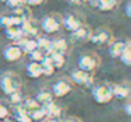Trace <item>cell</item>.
<instances>
[{
	"instance_id": "obj_16",
	"label": "cell",
	"mask_w": 131,
	"mask_h": 122,
	"mask_svg": "<svg viewBox=\"0 0 131 122\" xmlns=\"http://www.w3.org/2000/svg\"><path fill=\"white\" fill-rule=\"evenodd\" d=\"M42 109H44L46 117L60 118V116H62V109H60V107L57 105L54 102H50V103L44 104V105H42Z\"/></svg>"
},
{
	"instance_id": "obj_6",
	"label": "cell",
	"mask_w": 131,
	"mask_h": 122,
	"mask_svg": "<svg viewBox=\"0 0 131 122\" xmlns=\"http://www.w3.org/2000/svg\"><path fill=\"white\" fill-rule=\"evenodd\" d=\"M71 81L77 85H84L86 87H90L94 82V77L90 72H85L81 70H76L71 75Z\"/></svg>"
},
{
	"instance_id": "obj_22",
	"label": "cell",
	"mask_w": 131,
	"mask_h": 122,
	"mask_svg": "<svg viewBox=\"0 0 131 122\" xmlns=\"http://www.w3.org/2000/svg\"><path fill=\"white\" fill-rule=\"evenodd\" d=\"M35 100H36L40 105H44V104H46V103L53 102V94H51L49 90H41V91L37 94V96H36Z\"/></svg>"
},
{
	"instance_id": "obj_30",
	"label": "cell",
	"mask_w": 131,
	"mask_h": 122,
	"mask_svg": "<svg viewBox=\"0 0 131 122\" xmlns=\"http://www.w3.org/2000/svg\"><path fill=\"white\" fill-rule=\"evenodd\" d=\"M5 4L14 10V9L25 5V0H8V2H5Z\"/></svg>"
},
{
	"instance_id": "obj_27",
	"label": "cell",
	"mask_w": 131,
	"mask_h": 122,
	"mask_svg": "<svg viewBox=\"0 0 131 122\" xmlns=\"http://www.w3.org/2000/svg\"><path fill=\"white\" fill-rule=\"evenodd\" d=\"M45 117H46V116H45V112H44V109H42V105H41L37 110H35L34 113L30 114V118H31L32 121H42Z\"/></svg>"
},
{
	"instance_id": "obj_7",
	"label": "cell",
	"mask_w": 131,
	"mask_h": 122,
	"mask_svg": "<svg viewBox=\"0 0 131 122\" xmlns=\"http://www.w3.org/2000/svg\"><path fill=\"white\" fill-rule=\"evenodd\" d=\"M12 16L14 17L16 25H17V26H21L23 22H26V21H28V19L32 18V12H31V8L25 4V5H22V7L14 9Z\"/></svg>"
},
{
	"instance_id": "obj_13",
	"label": "cell",
	"mask_w": 131,
	"mask_h": 122,
	"mask_svg": "<svg viewBox=\"0 0 131 122\" xmlns=\"http://www.w3.org/2000/svg\"><path fill=\"white\" fill-rule=\"evenodd\" d=\"M21 30H22V32L26 37L36 36L39 34V25L35 19L31 18V19H28V21H26L21 25Z\"/></svg>"
},
{
	"instance_id": "obj_5",
	"label": "cell",
	"mask_w": 131,
	"mask_h": 122,
	"mask_svg": "<svg viewBox=\"0 0 131 122\" xmlns=\"http://www.w3.org/2000/svg\"><path fill=\"white\" fill-rule=\"evenodd\" d=\"M93 98L96 103L99 104H105L109 103L113 98V93H112V86L109 85H99L96 87H94L93 90Z\"/></svg>"
},
{
	"instance_id": "obj_10",
	"label": "cell",
	"mask_w": 131,
	"mask_h": 122,
	"mask_svg": "<svg viewBox=\"0 0 131 122\" xmlns=\"http://www.w3.org/2000/svg\"><path fill=\"white\" fill-rule=\"evenodd\" d=\"M21 57H22V50L16 44L8 45L3 50V58L7 60V62H16V60H18Z\"/></svg>"
},
{
	"instance_id": "obj_17",
	"label": "cell",
	"mask_w": 131,
	"mask_h": 122,
	"mask_svg": "<svg viewBox=\"0 0 131 122\" xmlns=\"http://www.w3.org/2000/svg\"><path fill=\"white\" fill-rule=\"evenodd\" d=\"M119 3V0H95L94 5L102 12H111L113 10Z\"/></svg>"
},
{
	"instance_id": "obj_40",
	"label": "cell",
	"mask_w": 131,
	"mask_h": 122,
	"mask_svg": "<svg viewBox=\"0 0 131 122\" xmlns=\"http://www.w3.org/2000/svg\"><path fill=\"white\" fill-rule=\"evenodd\" d=\"M0 2H4L5 3V2H8V0H0Z\"/></svg>"
},
{
	"instance_id": "obj_12",
	"label": "cell",
	"mask_w": 131,
	"mask_h": 122,
	"mask_svg": "<svg viewBox=\"0 0 131 122\" xmlns=\"http://www.w3.org/2000/svg\"><path fill=\"white\" fill-rule=\"evenodd\" d=\"M130 42L127 40H113L109 44V55L112 58H119V55L122 54V51L125 50V48L128 45Z\"/></svg>"
},
{
	"instance_id": "obj_14",
	"label": "cell",
	"mask_w": 131,
	"mask_h": 122,
	"mask_svg": "<svg viewBox=\"0 0 131 122\" xmlns=\"http://www.w3.org/2000/svg\"><path fill=\"white\" fill-rule=\"evenodd\" d=\"M16 45H18L22 50V53L30 54L34 50L37 49V44H36V39H30V37H23L19 41L16 42Z\"/></svg>"
},
{
	"instance_id": "obj_19",
	"label": "cell",
	"mask_w": 131,
	"mask_h": 122,
	"mask_svg": "<svg viewBox=\"0 0 131 122\" xmlns=\"http://www.w3.org/2000/svg\"><path fill=\"white\" fill-rule=\"evenodd\" d=\"M90 35H91V30L86 25H82L80 28H77L75 32H72V36L79 41H88L90 39Z\"/></svg>"
},
{
	"instance_id": "obj_20",
	"label": "cell",
	"mask_w": 131,
	"mask_h": 122,
	"mask_svg": "<svg viewBox=\"0 0 131 122\" xmlns=\"http://www.w3.org/2000/svg\"><path fill=\"white\" fill-rule=\"evenodd\" d=\"M26 71H27V75H28L31 79H37V77H40V76L42 75L41 64H40V63H36V62H31V63L27 66Z\"/></svg>"
},
{
	"instance_id": "obj_23",
	"label": "cell",
	"mask_w": 131,
	"mask_h": 122,
	"mask_svg": "<svg viewBox=\"0 0 131 122\" xmlns=\"http://www.w3.org/2000/svg\"><path fill=\"white\" fill-rule=\"evenodd\" d=\"M22 107H23V109H25V112L30 116L31 113H34L35 110H37L41 105L35 100V99H27L26 102H23L22 103Z\"/></svg>"
},
{
	"instance_id": "obj_34",
	"label": "cell",
	"mask_w": 131,
	"mask_h": 122,
	"mask_svg": "<svg viewBox=\"0 0 131 122\" xmlns=\"http://www.w3.org/2000/svg\"><path fill=\"white\" fill-rule=\"evenodd\" d=\"M41 122H62L60 118H53V117H45Z\"/></svg>"
},
{
	"instance_id": "obj_28",
	"label": "cell",
	"mask_w": 131,
	"mask_h": 122,
	"mask_svg": "<svg viewBox=\"0 0 131 122\" xmlns=\"http://www.w3.org/2000/svg\"><path fill=\"white\" fill-rule=\"evenodd\" d=\"M44 57H45V54H44L42 51H40L39 49H36V50H34L32 53H30L31 60H32V62H36V63H40Z\"/></svg>"
},
{
	"instance_id": "obj_26",
	"label": "cell",
	"mask_w": 131,
	"mask_h": 122,
	"mask_svg": "<svg viewBox=\"0 0 131 122\" xmlns=\"http://www.w3.org/2000/svg\"><path fill=\"white\" fill-rule=\"evenodd\" d=\"M119 59H121V62L125 66H130L131 64V48H130V44L125 48V50L119 55Z\"/></svg>"
},
{
	"instance_id": "obj_25",
	"label": "cell",
	"mask_w": 131,
	"mask_h": 122,
	"mask_svg": "<svg viewBox=\"0 0 131 122\" xmlns=\"http://www.w3.org/2000/svg\"><path fill=\"white\" fill-rule=\"evenodd\" d=\"M0 26L7 28L9 26H17V25H16L14 17L12 14H2L0 16Z\"/></svg>"
},
{
	"instance_id": "obj_18",
	"label": "cell",
	"mask_w": 131,
	"mask_h": 122,
	"mask_svg": "<svg viewBox=\"0 0 131 122\" xmlns=\"http://www.w3.org/2000/svg\"><path fill=\"white\" fill-rule=\"evenodd\" d=\"M112 93H113V96H116L118 99H126L130 95V86L126 84L114 85L112 87Z\"/></svg>"
},
{
	"instance_id": "obj_4",
	"label": "cell",
	"mask_w": 131,
	"mask_h": 122,
	"mask_svg": "<svg viewBox=\"0 0 131 122\" xmlns=\"http://www.w3.org/2000/svg\"><path fill=\"white\" fill-rule=\"evenodd\" d=\"M89 40L93 44H98V45L111 44L113 41V34L107 27H99L95 31H91V35H90Z\"/></svg>"
},
{
	"instance_id": "obj_41",
	"label": "cell",
	"mask_w": 131,
	"mask_h": 122,
	"mask_svg": "<svg viewBox=\"0 0 131 122\" xmlns=\"http://www.w3.org/2000/svg\"><path fill=\"white\" fill-rule=\"evenodd\" d=\"M4 122H5V121H4Z\"/></svg>"
},
{
	"instance_id": "obj_1",
	"label": "cell",
	"mask_w": 131,
	"mask_h": 122,
	"mask_svg": "<svg viewBox=\"0 0 131 122\" xmlns=\"http://www.w3.org/2000/svg\"><path fill=\"white\" fill-rule=\"evenodd\" d=\"M21 85H22V81H21L19 76L14 72H7L0 79V87H2L3 93L7 95H10L16 91H19Z\"/></svg>"
},
{
	"instance_id": "obj_38",
	"label": "cell",
	"mask_w": 131,
	"mask_h": 122,
	"mask_svg": "<svg viewBox=\"0 0 131 122\" xmlns=\"http://www.w3.org/2000/svg\"><path fill=\"white\" fill-rule=\"evenodd\" d=\"M82 2H86V3H91V4L94 5V3H95V0H82Z\"/></svg>"
},
{
	"instance_id": "obj_24",
	"label": "cell",
	"mask_w": 131,
	"mask_h": 122,
	"mask_svg": "<svg viewBox=\"0 0 131 122\" xmlns=\"http://www.w3.org/2000/svg\"><path fill=\"white\" fill-rule=\"evenodd\" d=\"M36 44H37V49L40 51H42L44 54H48L49 50H50V44L51 41L44 36H40L39 39H36Z\"/></svg>"
},
{
	"instance_id": "obj_2",
	"label": "cell",
	"mask_w": 131,
	"mask_h": 122,
	"mask_svg": "<svg viewBox=\"0 0 131 122\" xmlns=\"http://www.w3.org/2000/svg\"><path fill=\"white\" fill-rule=\"evenodd\" d=\"M60 26H62V16L58 13H50V14L45 16L40 23V27L46 34L57 32L60 28Z\"/></svg>"
},
{
	"instance_id": "obj_29",
	"label": "cell",
	"mask_w": 131,
	"mask_h": 122,
	"mask_svg": "<svg viewBox=\"0 0 131 122\" xmlns=\"http://www.w3.org/2000/svg\"><path fill=\"white\" fill-rule=\"evenodd\" d=\"M9 100H10V103H13L14 105L21 104V103H22V93H21V90H19V91H16V93H13V94H10V95H9Z\"/></svg>"
},
{
	"instance_id": "obj_21",
	"label": "cell",
	"mask_w": 131,
	"mask_h": 122,
	"mask_svg": "<svg viewBox=\"0 0 131 122\" xmlns=\"http://www.w3.org/2000/svg\"><path fill=\"white\" fill-rule=\"evenodd\" d=\"M50 58V62L54 67V70H60L66 64V55L60 54H48Z\"/></svg>"
},
{
	"instance_id": "obj_15",
	"label": "cell",
	"mask_w": 131,
	"mask_h": 122,
	"mask_svg": "<svg viewBox=\"0 0 131 122\" xmlns=\"http://www.w3.org/2000/svg\"><path fill=\"white\" fill-rule=\"evenodd\" d=\"M4 35L7 39L9 40H13V41H19L21 39L26 37L21 30V26H9L7 28H4Z\"/></svg>"
},
{
	"instance_id": "obj_37",
	"label": "cell",
	"mask_w": 131,
	"mask_h": 122,
	"mask_svg": "<svg viewBox=\"0 0 131 122\" xmlns=\"http://www.w3.org/2000/svg\"><path fill=\"white\" fill-rule=\"evenodd\" d=\"M130 9H131V4L127 3V4H126V16H127V17H131V10H130Z\"/></svg>"
},
{
	"instance_id": "obj_9",
	"label": "cell",
	"mask_w": 131,
	"mask_h": 122,
	"mask_svg": "<svg viewBox=\"0 0 131 122\" xmlns=\"http://www.w3.org/2000/svg\"><path fill=\"white\" fill-rule=\"evenodd\" d=\"M84 23L81 22V19L77 17V16H73V14H67L62 17V26L70 31V32H75L77 28H80Z\"/></svg>"
},
{
	"instance_id": "obj_33",
	"label": "cell",
	"mask_w": 131,
	"mask_h": 122,
	"mask_svg": "<svg viewBox=\"0 0 131 122\" xmlns=\"http://www.w3.org/2000/svg\"><path fill=\"white\" fill-rule=\"evenodd\" d=\"M62 122H84L82 119H80L79 117H68V118H66L64 121Z\"/></svg>"
},
{
	"instance_id": "obj_39",
	"label": "cell",
	"mask_w": 131,
	"mask_h": 122,
	"mask_svg": "<svg viewBox=\"0 0 131 122\" xmlns=\"http://www.w3.org/2000/svg\"><path fill=\"white\" fill-rule=\"evenodd\" d=\"M5 122H16V121H13V119H8V121H5Z\"/></svg>"
},
{
	"instance_id": "obj_32",
	"label": "cell",
	"mask_w": 131,
	"mask_h": 122,
	"mask_svg": "<svg viewBox=\"0 0 131 122\" xmlns=\"http://www.w3.org/2000/svg\"><path fill=\"white\" fill-rule=\"evenodd\" d=\"M46 2V0H25V4L28 7H34V5H41Z\"/></svg>"
},
{
	"instance_id": "obj_31",
	"label": "cell",
	"mask_w": 131,
	"mask_h": 122,
	"mask_svg": "<svg viewBox=\"0 0 131 122\" xmlns=\"http://www.w3.org/2000/svg\"><path fill=\"white\" fill-rule=\"evenodd\" d=\"M8 114H9L8 108L5 105H3V104H0V119H7Z\"/></svg>"
},
{
	"instance_id": "obj_35",
	"label": "cell",
	"mask_w": 131,
	"mask_h": 122,
	"mask_svg": "<svg viewBox=\"0 0 131 122\" xmlns=\"http://www.w3.org/2000/svg\"><path fill=\"white\" fill-rule=\"evenodd\" d=\"M67 3L71 5H80L82 3V0H67Z\"/></svg>"
},
{
	"instance_id": "obj_3",
	"label": "cell",
	"mask_w": 131,
	"mask_h": 122,
	"mask_svg": "<svg viewBox=\"0 0 131 122\" xmlns=\"http://www.w3.org/2000/svg\"><path fill=\"white\" fill-rule=\"evenodd\" d=\"M99 63H100V59L96 54L86 53V54H82L79 58V70L91 73L99 66Z\"/></svg>"
},
{
	"instance_id": "obj_36",
	"label": "cell",
	"mask_w": 131,
	"mask_h": 122,
	"mask_svg": "<svg viewBox=\"0 0 131 122\" xmlns=\"http://www.w3.org/2000/svg\"><path fill=\"white\" fill-rule=\"evenodd\" d=\"M125 112H126L127 116H131V104H130V103H127V104L125 105Z\"/></svg>"
},
{
	"instance_id": "obj_8",
	"label": "cell",
	"mask_w": 131,
	"mask_h": 122,
	"mask_svg": "<svg viewBox=\"0 0 131 122\" xmlns=\"http://www.w3.org/2000/svg\"><path fill=\"white\" fill-rule=\"evenodd\" d=\"M70 50V44L66 39H57L53 40L50 44V50L48 54H60V55H66Z\"/></svg>"
},
{
	"instance_id": "obj_11",
	"label": "cell",
	"mask_w": 131,
	"mask_h": 122,
	"mask_svg": "<svg viewBox=\"0 0 131 122\" xmlns=\"http://www.w3.org/2000/svg\"><path fill=\"white\" fill-rule=\"evenodd\" d=\"M71 89H72V86H71L70 81H67V80H59V81H57L53 85L51 94L58 96V98H62L64 95H67L71 91Z\"/></svg>"
}]
</instances>
